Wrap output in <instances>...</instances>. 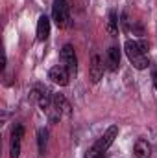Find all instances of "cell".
<instances>
[{
  "mask_svg": "<svg viewBox=\"0 0 157 158\" xmlns=\"http://www.w3.org/2000/svg\"><path fill=\"white\" fill-rule=\"evenodd\" d=\"M124 52L129 59V63L137 68V70H144L150 66L148 61V42L146 40H126L124 44Z\"/></svg>",
  "mask_w": 157,
  "mask_h": 158,
  "instance_id": "cell-1",
  "label": "cell"
},
{
  "mask_svg": "<svg viewBox=\"0 0 157 158\" xmlns=\"http://www.w3.org/2000/svg\"><path fill=\"white\" fill-rule=\"evenodd\" d=\"M52 17L57 28H67L70 24V6L69 0H57L52 4Z\"/></svg>",
  "mask_w": 157,
  "mask_h": 158,
  "instance_id": "cell-3",
  "label": "cell"
},
{
  "mask_svg": "<svg viewBox=\"0 0 157 158\" xmlns=\"http://www.w3.org/2000/svg\"><path fill=\"white\" fill-rule=\"evenodd\" d=\"M24 136V127L20 123H17L11 131V143H9V156L11 158H19L20 155V140Z\"/></svg>",
  "mask_w": 157,
  "mask_h": 158,
  "instance_id": "cell-6",
  "label": "cell"
},
{
  "mask_svg": "<svg viewBox=\"0 0 157 158\" xmlns=\"http://www.w3.org/2000/svg\"><path fill=\"white\" fill-rule=\"evenodd\" d=\"M102 77H104V61L98 53H94L91 59V81L98 83Z\"/></svg>",
  "mask_w": 157,
  "mask_h": 158,
  "instance_id": "cell-7",
  "label": "cell"
},
{
  "mask_svg": "<svg viewBox=\"0 0 157 158\" xmlns=\"http://www.w3.org/2000/svg\"><path fill=\"white\" fill-rule=\"evenodd\" d=\"M59 59H61V64H65L69 68L70 74H76L78 72V57H76V52L70 44H65L61 53H59Z\"/></svg>",
  "mask_w": 157,
  "mask_h": 158,
  "instance_id": "cell-4",
  "label": "cell"
},
{
  "mask_svg": "<svg viewBox=\"0 0 157 158\" xmlns=\"http://www.w3.org/2000/svg\"><path fill=\"white\" fill-rule=\"evenodd\" d=\"M48 35H50V19L46 15H41L37 20V39L46 40Z\"/></svg>",
  "mask_w": 157,
  "mask_h": 158,
  "instance_id": "cell-10",
  "label": "cell"
},
{
  "mask_svg": "<svg viewBox=\"0 0 157 158\" xmlns=\"http://www.w3.org/2000/svg\"><path fill=\"white\" fill-rule=\"evenodd\" d=\"M152 79H154V86L157 88V70H154V74H152Z\"/></svg>",
  "mask_w": 157,
  "mask_h": 158,
  "instance_id": "cell-13",
  "label": "cell"
},
{
  "mask_svg": "<svg viewBox=\"0 0 157 158\" xmlns=\"http://www.w3.org/2000/svg\"><path fill=\"white\" fill-rule=\"evenodd\" d=\"M133 153H135V158H150L152 156V145L148 143V140L139 138V140L135 142Z\"/></svg>",
  "mask_w": 157,
  "mask_h": 158,
  "instance_id": "cell-9",
  "label": "cell"
},
{
  "mask_svg": "<svg viewBox=\"0 0 157 158\" xmlns=\"http://www.w3.org/2000/svg\"><path fill=\"white\" fill-rule=\"evenodd\" d=\"M37 143H39V155L46 153V145H48V131L39 129L37 131Z\"/></svg>",
  "mask_w": 157,
  "mask_h": 158,
  "instance_id": "cell-12",
  "label": "cell"
},
{
  "mask_svg": "<svg viewBox=\"0 0 157 158\" xmlns=\"http://www.w3.org/2000/svg\"><path fill=\"white\" fill-rule=\"evenodd\" d=\"M118 136V127L117 125H111L100 138H98V142L91 147V151H89V158H102L105 155V151L111 147V143L115 142V138Z\"/></svg>",
  "mask_w": 157,
  "mask_h": 158,
  "instance_id": "cell-2",
  "label": "cell"
},
{
  "mask_svg": "<svg viewBox=\"0 0 157 158\" xmlns=\"http://www.w3.org/2000/svg\"><path fill=\"white\" fill-rule=\"evenodd\" d=\"M107 33L111 35V37H117L118 35V20H117V13L115 11H111L109 13V19H107Z\"/></svg>",
  "mask_w": 157,
  "mask_h": 158,
  "instance_id": "cell-11",
  "label": "cell"
},
{
  "mask_svg": "<svg viewBox=\"0 0 157 158\" xmlns=\"http://www.w3.org/2000/svg\"><path fill=\"white\" fill-rule=\"evenodd\" d=\"M48 77L52 79V83L59 85V86H67L69 85V79H70V72L65 64H56L50 68L48 72Z\"/></svg>",
  "mask_w": 157,
  "mask_h": 158,
  "instance_id": "cell-5",
  "label": "cell"
},
{
  "mask_svg": "<svg viewBox=\"0 0 157 158\" xmlns=\"http://www.w3.org/2000/svg\"><path fill=\"white\" fill-rule=\"evenodd\" d=\"M105 64L111 72H117L118 66H120V50L117 46H111L105 53Z\"/></svg>",
  "mask_w": 157,
  "mask_h": 158,
  "instance_id": "cell-8",
  "label": "cell"
}]
</instances>
